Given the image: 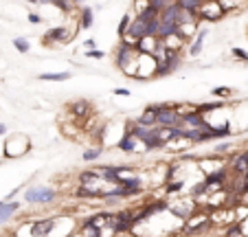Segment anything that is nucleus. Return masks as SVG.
<instances>
[{"label":"nucleus","mask_w":248,"mask_h":237,"mask_svg":"<svg viewBox=\"0 0 248 237\" xmlns=\"http://www.w3.org/2000/svg\"><path fill=\"white\" fill-rule=\"evenodd\" d=\"M27 205H53L57 200V191L53 187L46 185H29L24 189V198H22Z\"/></svg>","instance_id":"f257e3e1"},{"label":"nucleus","mask_w":248,"mask_h":237,"mask_svg":"<svg viewBox=\"0 0 248 237\" xmlns=\"http://www.w3.org/2000/svg\"><path fill=\"white\" fill-rule=\"evenodd\" d=\"M154 108H156V126L158 127L183 126V116L176 110V103H154Z\"/></svg>","instance_id":"f03ea898"},{"label":"nucleus","mask_w":248,"mask_h":237,"mask_svg":"<svg viewBox=\"0 0 248 237\" xmlns=\"http://www.w3.org/2000/svg\"><path fill=\"white\" fill-rule=\"evenodd\" d=\"M29 152H31V139H29L27 134L18 132V134L7 136L5 149H2L5 158H22L24 154H29Z\"/></svg>","instance_id":"7ed1b4c3"},{"label":"nucleus","mask_w":248,"mask_h":237,"mask_svg":"<svg viewBox=\"0 0 248 237\" xmlns=\"http://www.w3.org/2000/svg\"><path fill=\"white\" fill-rule=\"evenodd\" d=\"M224 16H226V11L217 0H206V2H202L200 11H198L200 22H220Z\"/></svg>","instance_id":"20e7f679"},{"label":"nucleus","mask_w":248,"mask_h":237,"mask_svg":"<svg viewBox=\"0 0 248 237\" xmlns=\"http://www.w3.org/2000/svg\"><path fill=\"white\" fill-rule=\"evenodd\" d=\"M156 62L154 55H147V53H140L139 55V70H136V81H147V79L156 77Z\"/></svg>","instance_id":"39448f33"},{"label":"nucleus","mask_w":248,"mask_h":237,"mask_svg":"<svg viewBox=\"0 0 248 237\" xmlns=\"http://www.w3.org/2000/svg\"><path fill=\"white\" fill-rule=\"evenodd\" d=\"M183 66V57H180V53H169L167 57H165L163 62H158V66H156V77H169V75H173L176 70Z\"/></svg>","instance_id":"423d86ee"},{"label":"nucleus","mask_w":248,"mask_h":237,"mask_svg":"<svg viewBox=\"0 0 248 237\" xmlns=\"http://www.w3.org/2000/svg\"><path fill=\"white\" fill-rule=\"evenodd\" d=\"M70 114L75 116V119H79V121H84V119H88L90 114H93V106H90L88 99H75V101L68 106Z\"/></svg>","instance_id":"0eeeda50"},{"label":"nucleus","mask_w":248,"mask_h":237,"mask_svg":"<svg viewBox=\"0 0 248 237\" xmlns=\"http://www.w3.org/2000/svg\"><path fill=\"white\" fill-rule=\"evenodd\" d=\"M117 147L121 149L123 154H134L136 147H139V141L134 139V134H132V130L127 126L123 127V134H121V139L117 141Z\"/></svg>","instance_id":"6e6552de"},{"label":"nucleus","mask_w":248,"mask_h":237,"mask_svg":"<svg viewBox=\"0 0 248 237\" xmlns=\"http://www.w3.org/2000/svg\"><path fill=\"white\" fill-rule=\"evenodd\" d=\"M22 209V205H20L18 200H0V226H2V224H7L9 222L11 218H14L16 213H18V211Z\"/></svg>","instance_id":"1a4fd4ad"},{"label":"nucleus","mask_w":248,"mask_h":237,"mask_svg":"<svg viewBox=\"0 0 248 237\" xmlns=\"http://www.w3.org/2000/svg\"><path fill=\"white\" fill-rule=\"evenodd\" d=\"M163 44H165V48H167L169 53H183V48L189 47V40H185L180 33H173V35L165 37Z\"/></svg>","instance_id":"9d476101"},{"label":"nucleus","mask_w":248,"mask_h":237,"mask_svg":"<svg viewBox=\"0 0 248 237\" xmlns=\"http://www.w3.org/2000/svg\"><path fill=\"white\" fill-rule=\"evenodd\" d=\"M183 14H185V9L180 7L178 0H176L171 7H167V9L160 14V22H176V24H180V18H183Z\"/></svg>","instance_id":"9b49d317"},{"label":"nucleus","mask_w":248,"mask_h":237,"mask_svg":"<svg viewBox=\"0 0 248 237\" xmlns=\"http://www.w3.org/2000/svg\"><path fill=\"white\" fill-rule=\"evenodd\" d=\"M206 35H209V31L206 29H200V31L196 33V37H193L191 42H189V47H187V53L191 57H198L202 53V48H204V40H206Z\"/></svg>","instance_id":"f8f14e48"},{"label":"nucleus","mask_w":248,"mask_h":237,"mask_svg":"<svg viewBox=\"0 0 248 237\" xmlns=\"http://www.w3.org/2000/svg\"><path fill=\"white\" fill-rule=\"evenodd\" d=\"M136 123H139V126H143V127H156V108L154 106H147L145 110L139 114Z\"/></svg>","instance_id":"ddd939ff"},{"label":"nucleus","mask_w":248,"mask_h":237,"mask_svg":"<svg viewBox=\"0 0 248 237\" xmlns=\"http://www.w3.org/2000/svg\"><path fill=\"white\" fill-rule=\"evenodd\" d=\"M79 27L81 29L94 27V7H81L79 9Z\"/></svg>","instance_id":"4468645a"},{"label":"nucleus","mask_w":248,"mask_h":237,"mask_svg":"<svg viewBox=\"0 0 248 237\" xmlns=\"http://www.w3.org/2000/svg\"><path fill=\"white\" fill-rule=\"evenodd\" d=\"M132 22H134V16L127 11V14H123L121 16V20H119V27H117V35L119 37H125L127 33H130V27H132Z\"/></svg>","instance_id":"2eb2a0df"},{"label":"nucleus","mask_w":248,"mask_h":237,"mask_svg":"<svg viewBox=\"0 0 248 237\" xmlns=\"http://www.w3.org/2000/svg\"><path fill=\"white\" fill-rule=\"evenodd\" d=\"M185 187H187V182H185V180H180V178H173V180H167V182H165L163 189L167 191L169 195H173V193L178 195V193H183V191H185Z\"/></svg>","instance_id":"dca6fc26"},{"label":"nucleus","mask_w":248,"mask_h":237,"mask_svg":"<svg viewBox=\"0 0 248 237\" xmlns=\"http://www.w3.org/2000/svg\"><path fill=\"white\" fill-rule=\"evenodd\" d=\"M73 77V75L68 73V70H62V73H42L40 75V81H68V79Z\"/></svg>","instance_id":"f3484780"},{"label":"nucleus","mask_w":248,"mask_h":237,"mask_svg":"<svg viewBox=\"0 0 248 237\" xmlns=\"http://www.w3.org/2000/svg\"><path fill=\"white\" fill-rule=\"evenodd\" d=\"M224 237H246V228L244 222H233L224 228Z\"/></svg>","instance_id":"a211bd4d"},{"label":"nucleus","mask_w":248,"mask_h":237,"mask_svg":"<svg viewBox=\"0 0 248 237\" xmlns=\"http://www.w3.org/2000/svg\"><path fill=\"white\" fill-rule=\"evenodd\" d=\"M101 156H103V147H86L84 154H81V158H84L86 163H94Z\"/></svg>","instance_id":"6ab92c4d"},{"label":"nucleus","mask_w":248,"mask_h":237,"mask_svg":"<svg viewBox=\"0 0 248 237\" xmlns=\"http://www.w3.org/2000/svg\"><path fill=\"white\" fill-rule=\"evenodd\" d=\"M211 97H217V99H222V101H229V99L233 97V88H229V86H217V88L211 90Z\"/></svg>","instance_id":"aec40b11"},{"label":"nucleus","mask_w":248,"mask_h":237,"mask_svg":"<svg viewBox=\"0 0 248 237\" xmlns=\"http://www.w3.org/2000/svg\"><path fill=\"white\" fill-rule=\"evenodd\" d=\"M14 47H16V51H18V53H29V51H31V44H29L27 37H16Z\"/></svg>","instance_id":"412c9836"},{"label":"nucleus","mask_w":248,"mask_h":237,"mask_svg":"<svg viewBox=\"0 0 248 237\" xmlns=\"http://www.w3.org/2000/svg\"><path fill=\"white\" fill-rule=\"evenodd\" d=\"M51 5L57 7L62 14H70V11H73V2H70V0H51Z\"/></svg>","instance_id":"4be33fe9"},{"label":"nucleus","mask_w":248,"mask_h":237,"mask_svg":"<svg viewBox=\"0 0 248 237\" xmlns=\"http://www.w3.org/2000/svg\"><path fill=\"white\" fill-rule=\"evenodd\" d=\"M173 2H176V0H152L150 5L154 7V9H158L160 14H163V11L167 9V7H171V5H173Z\"/></svg>","instance_id":"5701e85b"},{"label":"nucleus","mask_w":248,"mask_h":237,"mask_svg":"<svg viewBox=\"0 0 248 237\" xmlns=\"http://www.w3.org/2000/svg\"><path fill=\"white\" fill-rule=\"evenodd\" d=\"M231 147H233V143H220L217 145V147H213V154H216V156H224V154H229L231 152Z\"/></svg>","instance_id":"b1692460"},{"label":"nucleus","mask_w":248,"mask_h":237,"mask_svg":"<svg viewBox=\"0 0 248 237\" xmlns=\"http://www.w3.org/2000/svg\"><path fill=\"white\" fill-rule=\"evenodd\" d=\"M231 55H233V57H237L239 62H246V64H248V53L244 51V48H239V47L231 48Z\"/></svg>","instance_id":"393cba45"},{"label":"nucleus","mask_w":248,"mask_h":237,"mask_svg":"<svg viewBox=\"0 0 248 237\" xmlns=\"http://www.w3.org/2000/svg\"><path fill=\"white\" fill-rule=\"evenodd\" d=\"M150 7V0H134V14L139 16L140 11H145Z\"/></svg>","instance_id":"a878e982"},{"label":"nucleus","mask_w":248,"mask_h":237,"mask_svg":"<svg viewBox=\"0 0 248 237\" xmlns=\"http://www.w3.org/2000/svg\"><path fill=\"white\" fill-rule=\"evenodd\" d=\"M101 57H106V53L99 51V48H94V51H86V60H101Z\"/></svg>","instance_id":"bb28decb"},{"label":"nucleus","mask_w":248,"mask_h":237,"mask_svg":"<svg viewBox=\"0 0 248 237\" xmlns=\"http://www.w3.org/2000/svg\"><path fill=\"white\" fill-rule=\"evenodd\" d=\"M27 18H29V22H31V24H42L44 22L42 16H40V14H33V11H29Z\"/></svg>","instance_id":"cd10ccee"},{"label":"nucleus","mask_w":248,"mask_h":237,"mask_svg":"<svg viewBox=\"0 0 248 237\" xmlns=\"http://www.w3.org/2000/svg\"><path fill=\"white\" fill-rule=\"evenodd\" d=\"M84 48H86V51H94V48H97V40H93V37H88V40H86V42H84Z\"/></svg>","instance_id":"c85d7f7f"},{"label":"nucleus","mask_w":248,"mask_h":237,"mask_svg":"<svg viewBox=\"0 0 248 237\" xmlns=\"http://www.w3.org/2000/svg\"><path fill=\"white\" fill-rule=\"evenodd\" d=\"M22 189H24V185L16 187L14 191H9V193H7V198H5V200H7V202H9V200H14V198H16V195H18V193H20V191H22Z\"/></svg>","instance_id":"c756f323"},{"label":"nucleus","mask_w":248,"mask_h":237,"mask_svg":"<svg viewBox=\"0 0 248 237\" xmlns=\"http://www.w3.org/2000/svg\"><path fill=\"white\" fill-rule=\"evenodd\" d=\"M112 93L117 95V97H130V95H132V93H130V88H114Z\"/></svg>","instance_id":"7c9ffc66"},{"label":"nucleus","mask_w":248,"mask_h":237,"mask_svg":"<svg viewBox=\"0 0 248 237\" xmlns=\"http://www.w3.org/2000/svg\"><path fill=\"white\" fill-rule=\"evenodd\" d=\"M7 134V126L5 123H0V136H5Z\"/></svg>","instance_id":"2f4dec72"},{"label":"nucleus","mask_w":248,"mask_h":237,"mask_svg":"<svg viewBox=\"0 0 248 237\" xmlns=\"http://www.w3.org/2000/svg\"><path fill=\"white\" fill-rule=\"evenodd\" d=\"M70 2H73V5H84L86 0H70Z\"/></svg>","instance_id":"473e14b6"},{"label":"nucleus","mask_w":248,"mask_h":237,"mask_svg":"<svg viewBox=\"0 0 248 237\" xmlns=\"http://www.w3.org/2000/svg\"><path fill=\"white\" fill-rule=\"evenodd\" d=\"M24 2H29V5H38L40 0H24Z\"/></svg>","instance_id":"72a5a7b5"},{"label":"nucleus","mask_w":248,"mask_h":237,"mask_svg":"<svg viewBox=\"0 0 248 237\" xmlns=\"http://www.w3.org/2000/svg\"><path fill=\"white\" fill-rule=\"evenodd\" d=\"M38 5H51V0H40Z\"/></svg>","instance_id":"f704fd0d"},{"label":"nucleus","mask_w":248,"mask_h":237,"mask_svg":"<svg viewBox=\"0 0 248 237\" xmlns=\"http://www.w3.org/2000/svg\"><path fill=\"white\" fill-rule=\"evenodd\" d=\"M150 2H152V0H150Z\"/></svg>","instance_id":"c9c22d12"}]
</instances>
